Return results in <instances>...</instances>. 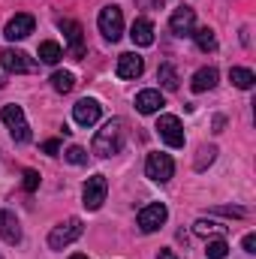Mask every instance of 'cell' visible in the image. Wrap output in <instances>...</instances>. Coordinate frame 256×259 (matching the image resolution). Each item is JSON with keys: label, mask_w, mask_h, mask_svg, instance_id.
<instances>
[{"label": "cell", "mask_w": 256, "mask_h": 259, "mask_svg": "<svg viewBox=\"0 0 256 259\" xmlns=\"http://www.w3.org/2000/svg\"><path fill=\"white\" fill-rule=\"evenodd\" d=\"M124 142H127V124L121 118H109L103 124V130H97L91 148H94L97 157H112V154H121Z\"/></svg>", "instance_id": "1"}, {"label": "cell", "mask_w": 256, "mask_h": 259, "mask_svg": "<svg viewBox=\"0 0 256 259\" xmlns=\"http://www.w3.org/2000/svg\"><path fill=\"white\" fill-rule=\"evenodd\" d=\"M81 232H84L81 220H78V217H69V220L58 223V226L49 232V247H52V250H64V247H69L72 241L81 238Z\"/></svg>", "instance_id": "2"}, {"label": "cell", "mask_w": 256, "mask_h": 259, "mask_svg": "<svg viewBox=\"0 0 256 259\" xmlns=\"http://www.w3.org/2000/svg\"><path fill=\"white\" fill-rule=\"evenodd\" d=\"M97 24H100V33H103L109 42H118L121 33H124V12H121V6H115V3L103 6Z\"/></svg>", "instance_id": "3"}, {"label": "cell", "mask_w": 256, "mask_h": 259, "mask_svg": "<svg viewBox=\"0 0 256 259\" xmlns=\"http://www.w3.org/2000/svg\"><path fill=\"white\" fill-rule=\"evenodd\" d=\"M106 193H109L106 175H91V178L84 181V187H81V202H84V208H88V211H100L103 202H106Z\"/></svg>", "instance_id": "4"}, {"label": "cell", "mask_w": 256, "mask_h": 259, "mask_svg": "<svg viewBox=\"0 0 256 259\" xmlns=\"http://www.w3.org/2000/svg\"><path fill=\"white\" fill-rule=\"evenodd\" d=\"M0 118H3V124L9 127L12 139H15L18 145L30 142V127H27V121H24V109H21V106H3Z\"/></svg>", "instance_id": "5"}, {"label": "cell", "mask_w": 256, "mask_h": 259, "mask_svg": "<svg viewBox=\"0 0 256 259\" xmlns=\"http://www.w3.org/2000/svg\"><path fill=\"white\" fill-rule=\"evenodd\" d=\"M145 175L157 184H166L172 175H175V160L169 154H148L145 160Z\"/></svg>", "instance_id": "6"}, {"label": "cell", "mask_w": 256, "mask_h": 259, "mask_svg": "<svg viewBox=\"0 0 256 259\" xmlns=\"http://www.w3.org/2000/svg\"><path fill=\"white\" fill-rule=\"evenodd\" d=\"M166 217H169V208H166L163 202H151V205H145V208L136 214V223H139L142 232H157V229L166 223Z\"/></svg>", "instance_id": "7"}, {"label": "cell", "mask_w": 256, "mask_h": 259, "mask_svg": "<svg viewBox=\"0 0 256 259\" xmlns=\"http://www.w3.org/2000/svg\"><path fill=\"white\" fill-rule=\"evenodd\" d=\"M157 133H160V139H163L169 148H184V127H181V121H178L175 115H160Z\"/></svg>", "instance_id": "8"}, {"label": "cell", "mask_w": 256, "mask_h": 259, "mask_svg": "<svg viewBox=\"0 0 256 259\" xmlns=\"http://www.w3.org/2000/svg\"><path fill=\"white\" fill-rule=\"evenodd\" d=\"M100 115H103V106L97 100H91V97H84V100H78L72 106V118H75L78 127H94L100 121Z\"/></svg>", "instance_id": "9"}, {"label": "cell", "mask_w": 256, "mask_h": 259, "mask_svg": "<svg viewBox=\"0 0 256 259\" xmlns=\"http://www.w3.org/2000/svg\"><path fill=\"white\" fill-rule=\"evenodd\" d=\"M58 27L64 30V36H66V42H69V55L75 58V61H81L84 58V39H81V24L78 21H72V18H61L58 21Z\"/></svg>", "instance_id": "10"}, {"label": "cell", "mask_w": 256, "mask_h": 259, "mask_svg": "<svg viewBox=\"0 0 256 259\" xmlns=\"http://www.w3.org/2000/svg\"><path fill=\"white\" fill-rule=\"evenodd\" d=\"M0 66L6 72H33L36 69V64L24 52H18V49H3L0 52Z\"/></svg>", "instance_id": "11"}, {"label": "cell", "mask_w": 256, "mask_h": 259, "mask_svg": "<svg viewBox=\"0 0 256 259\" xmlns=\"http://www.w3.org/2000/svg\"><path fill=\"white\" fill-rule=\"evenodd\" d=\"M33 15L30 12H18L15 18H9V24H6V30H3V36L9 39V42H15V39H24V36H30L33 33Z\"/></svg>", "instance_id": "12"}, {"label": "cell", "mask_w": 256, "mask_h": 259, "mask_svg": "<svg viewBox=\"0 0 256 259\" xmlns=\"http://www.w3.org/2000/svg\"><path fill=\"white\" fill-rule=\"evenodd\" d=\"M169 27H172L175 36H190L193 30H196V12H193L190 6H178L172 12V18H169Z\"/></svg>", "instance_id": "13"}, {"label": "cell", "mask_w": 256, "mask_h": 259, "mask_svg": "<svg viewBox=\"0 0 256 259\" xmlns=\"http://www.w3.org/2000/svg\"><path fill=\"white\" fill-rule=\"evenodd\" d=\"M115 72H118V78H139V75L145 72V61H142L139 55L127 52V55H121V58H118Z\"/></svg>", "instance_id": "14"}, {"label": "cell", "mask_w": 256, "mask_h": 259, "mask_svg": "<svg viewBox=\"0 0 256 259\" xmlns=\"http://www.w3.org/2000/svg\"><path fill=\"white\" fill-rule=\"evenodd\" d=\"M0 238L6 244H18L21 241V223L12 211H0Z\"/></svg>", "instance_id": "15"}, {"label": "cell", "mask_w": 256, "mask_h": 259, "mask_svg": "<svg viewBox=\"0 0 256 259\" xmlns=\"http://www.w3.org/2000/svg\"><path fill=\"white\" fill-rule=\"evenodd\" d=\"M130 39H133L139 49L154 46V24H151L148 18H136V21H133V27H130Z\"/></svg>", "instance_id": "16"}, {"label": "cell", "mask_w": 256, "mask_h": 259, "mask_svg": "<svg viewBox=\"0 0 256 259\" xmlns=\"http://www.w3.org/2000/svg\"><path fill=\"white\" fill-rule=\"evenodd\" d=\"M163 106H166V100H163L160 91H142V94L136 97V109H139V115H154V112H160Z\"/></svg>", "instance_id": "17"}, {"label": "cell", "mask_w": 256, "mask_h": 259, "mask_svg": "<svg viewBox=\"0 0 256 259\" xmlns=\"http://www.w3.org/2000/svg\"><path fill=\"white\" fill-rule=\"evenodd\" d=\"M214 84H217V69H214V66H202V69L193 72L190 88L196 91V94H205V91H211Z\"/></svg>", "instance_id": "18"}, {"label": "cell", "mask_w": 256, "mask_h": 259, "mask_svg": "<svg viewBox=\"0 0 256 259\" xmlns=\"http://www.w3.org/2000/svg\"><path fill=\"white\" fill-rule=\"evenodd\" d=\"M229 81L235 88H241V91H250L256 84V75H253V69H247V66H232L229 69Z\"/></svg>", "instance_id": "19"}, {"label": "cell", "mask_w": 256, "mask_h": 259, "mask_svg": "<svg viewBox=\"0 0 256 259\" xmlns=\"http://www.w3.org/2000/svg\"><path fill=\"white\" fill-rule=\"evenodd\" d=\"M193 232H196V235H202V238H208V235H220V238H223L226 226H223V223H217V220H205V217H199V220L193 223Z\"/></svg>", "instance_id": "20"}, {"label": "cell", "mask_w": 256, "mask_h": 259, "mask_svg": "<svg viewBox=\"0 0 256 259\" xmlns=\"http://www.w3.org/2000/svg\"><path fill=\"white\" fill-rule=\"evenodd\" d=\"M61 58H64V49H61L55 39L39 42V61H42V64H58Z\"/></svg>", "instance_id": "21"}, {"label": "cell", "mask_w": 256, "mask_h": 259, "mask_svg": "<svg viewBox=\"0 0 256 259\" xmlns=\"http://www.w3.org/2000/svg\"><path fill=\"white\" fill-rule=\"evenodd\" d=\"M190 36L196 39L199 52H214V49H217V36H214V30H211V27H199V30H193Z\"/></svg>", "instance_id": "22"}, {"label": "cell", "mask_w": 256, "mask_h": 259, "mask_svg": "<svg viewBox=\"0 0 256 259\" xmlns=\"http://www.w3.org/2000/svg\"><path fill=\"white\" fill-rule=\"evenodd\" d=\"M157 81H160L166 91H178V72H175V66L160 64V69H157Z\"/></svg>", "instance_id": "23"}, {"label": "cell", "mask_w": 256, "mask_h": 259, "mask_svg": "<svg viewBox=\"0 0 256 259\" xmlns=\"http://www.w3.org/2000/svg\"><path fill=\"white\" fill-rule=\"evenodd\" d=\"M52 88H55L58 94H69V91L75 88L72 72H55V75H52Z\"/></svg>", "instance_id": "24"}, {"label": "cell", "mask_w": 256, "mask_h": 259, "mask_svg": "<svg viewBox=\"0 0 256 259\" xmlns=\"http://www.w3.org/2000/svg\"><path fill=\"white\" fill-rule=\"evenodd\" d=\"M208 259H226V253H229V244L223 241V238H214V241H208Z\"/></svg>", "instance_id": "25"}, {"label": "cell", "mask_w": 256, "mask_h": 259, "mask_svg": "<svg viewBox=\"0 0 256 259\" xmlns=\"http://www.w3.org/2000/svg\"><path fill=\"white\" fill-rule=\"evenodd\" d=\"M214 157H217V148H214V145L202 148V151H199V157H196V169L202 172L205 166H211V163H214Z\"/></svg>", "instance_id": "26"}, {"label": "cell", "mask_w": 256, "mask_h": 259, "mask_svg": "<svg viewBox=\"0 0 256 259\" xmlns=\"http://www.w3.org/2000/svg\"><path fill=\"white\" fill-rule=\"evenodd\" d=\"M64 157H66V163H72V166H81V163H88V154H84V148H78V145H72Z\"/></svg>", "instance_id": "27"}, {"label": "cell", "mask_w": 256, "mask_h": 259, "mask_svg": "<svg viewBox=\"0 0 256 259\" xmlns=\"http://www.w3.org/2000/svg\"><path fill=\"white\" fill-rule=\"evenodd\" d=\"M36 187H39V172L36 169H24V190L33 193Z\"/></svg>", "instance_id": "28"}, {"label": "cell", "mask_w": 256, "mask_h": 259, "mask_svg": "<svg viewBox=\"0 0 256 259\" xmlns=\"http://www.w3.org/2000/svg\"><path fill=\"white\" fill-rule=\"evenodd\" d=\"M214 214H223V217H244L247 211H244V208H235V205H217Z\"/></svg>", "instance_id": "29"}, {"label": "cell", "mask_w": 256, "mask_h": 259, "mask_svg": "<svg viewBox=\"0 0 256 259\" xmlns=\"http://www.w3.org/2000/svg\"><path fill=\"white\" fill-rule=\"evenodd\" d=\"M42 151H46L49 157H55V154L61 151V142H58V139H49V142H42Z\"/></svg>", "instance_id": "30"}, {"label": "cell", "mask_w": 256, "mask_h": 259, "mask_svg": "<svg viewBox=\"0 0 256 259\" xmlns=\"http://www.w3.org/2000/svg\"><path fill=\"white\" fill-rule=\"evenodd\" d=\"M244 250H247V253H256V235L253 232L244 235Z\"/></svg>", "instance_id": "31"}, {"label": "cell", "mask_w": 256, "mask_h": 259, "mask_svg": "<svg viewBox=\"0 0 256 259\" xmlns=\"http://www.w3.org/2000/svg\"><path fill=\"white\" fill-rule=\"evenodd\" d=\"M157 259H178V256H175V250H160Z\"/></svg>", "instance_id": "32"}, {"label": "cell", "mask_w": 256, "mask_h": 259, "mask_svg": "<svg viewBox=\"0 0 256 259\" xmlns=\"http://www.w3.org/2000/svg\"><path fill=\"white\" fill-rule=\"evenodd\" d=\"M69 259H88V256L84 253H75V256H69Z\"/></svg>", "instance_id": "33"}, {"label": "cell", "mask_w": 256, "mask_h": 259, "mask_svg": "<svg viewBox=\"0 0 256 259\" xmlns=\"http://www.w3.org/2000/svg\"><path fill=\"white\" fill-rule=\"evenodd\" d=\"M0 259H3V256H0Z\"/></svg>", "instance_id": "34"}]
</instances>
